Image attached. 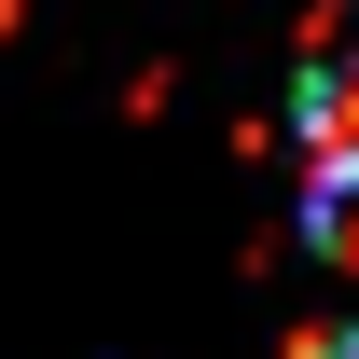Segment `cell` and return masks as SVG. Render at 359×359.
<instances>
[{
  "instance_id": "1",
  "label": "cell",
  "mask_w": 359,
  "mask_h": 359,
  "mask_svg": "<svg viewBox=\"0 0 359 359\" xmlns=\"http://www.w3.org/2000/svg\"><path fill=\"white\" fill-rule=\"evenodd\" d=\"M290 125H304V152H318V166H359V0H332V14L304 28Z\"/></svg>"
},
{
  "instance_id": "2",
  "label": "cell",
  "mask_w": 359,
  "mask_h": 359,
  "mask_svg": "<svg viewBox=\"0 0 359 359\" xmlns=\"http://www.w3.org/2000/svg\"><path fill=\"white\" fill-rule=\"evenodd\" d=\"M304 249L359 263V166H304Z\"/></svg>"
},
{
  "instance_id": "3",
  "label": "cell",
  "mask_w": 359,
  "mask_h": 359,
  "mask_svg": "<svg viewBox=\"0 0 359 359\" xmlns=\"http://www.w3.org/2000/svg\"><path fill=\"white\" fill-rule=\"evenodd\" d=\"M290 359H359V332H304V346H290Z\"/></svg>"
},
{
  "instance_id": "4",
  "label": "cell",
  "mask_w": 359,
  "mask_h": 359,
  "mask_svg": "<svg viewBox=\"0 0 359 359\" xmlns=\"http://www.w3.org/2000/svg\"><path fill=\"white\" fill-rule=\"evenodd\" d=\"M14 14H28V0H0V28H14Z\"/></svg>"
}]
</instances>
